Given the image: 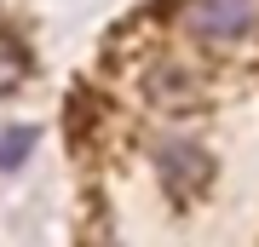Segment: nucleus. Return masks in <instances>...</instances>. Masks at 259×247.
<instances>
[{
  "label": "nucleus",
  "mask_w": 259,
  "mask_h": 247,
  "mask_svg": "<svg viewBox=\"0 0 259 247\" xmlns=\"http://www.w3.org/2000/svg\"><path fill=\"white\" fill-rule=\"evenodd\" d=\"M259 23V0H185V29L207 46H231Z\"/></svg>",
  "instance_id": "obj_1"
},
{
  "label": "nucleus",
  "mask_w": 259,
  "mask_h": 247,
  "mask_svg": "<svg viewBox=\"0 0 259 247\" xmlns=\"http://www.w3.org/2000/svg\"><path fill=\"white\" fill-rule=\"evenodd\" d=\"M156 173H161V190L167 195H196V190H207V178H213V156L202 144H161L156 150Z\"/></svg>",
  "instance_id": "obj_2"
},
{
  "label": "nucleus",
  "mask_w": 259,
  "mask_h": 247,
  "mask_svg": "<svg viewBox=\"0 0 259 247\" xmlns=\"http://www.w3.org/2000/svg\"><path fill=\"white\" fill-rule=\"evenodd\" d=\"M196 98H202V86H196V75H185L179 64H161L150 75V104H156L161 115H185V110H196Z\"/></svg>",
  "instance_id": "obj_3"
},
{
  "label": "nucleus",
  "mask_w": 259,
  "mask_h": 247,
  "mask_svg": "<svg viewBox=\"0 0 259 247\" xmlns=\"http://www.w3.org/2000/svg\"><path fill=\"white\" fill-rule=\"evenodd\" d=\"M40 132L35 127H0V173H18V167L35 156Z\"/></svg>",
  "instance_id": "obj_4"
}]
</instances>
